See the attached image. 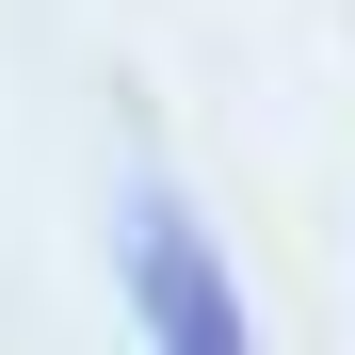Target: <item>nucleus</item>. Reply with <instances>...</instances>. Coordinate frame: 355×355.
Here are the masks:
<instances>
[{
  "mask_svg": "<svg viewBox=\"0 0 355 355\" xmlns=\"http://www.w3.org/2000/svg\"><path fill=\"white\" fill-rule=\"evenodd\" d=\"M130 323H146V355H259V323H243V275H226V243L194 210L162 194H130Z\"/></svg>",
  "mask_w": 355,
  "mask_h": 355,
  "instance_id": "obj_1",
  "label": "nucleus"
}]
</instances>
